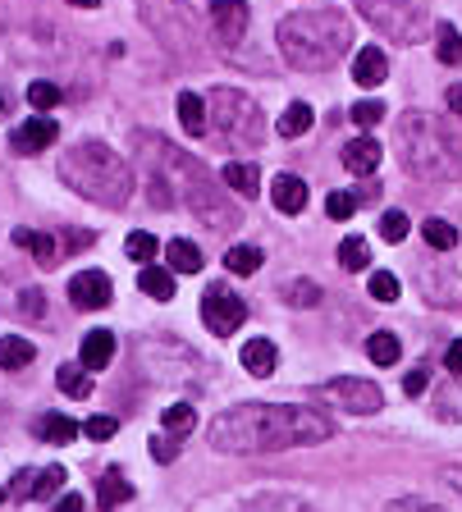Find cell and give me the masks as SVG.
<instances>
[{
	"mask_svg": "<svg viewBox=\"0 0 462 512\" xmlns=\"http://www.w3.org/2000/svg\"><path fill=\"white\" fill-rule=\"evenodd\" d=\"M138 288L147 293L151 302H170L174 298V270H161V266H142L138 275Z\"/></svg>",
	"mask_w": 462,
	"mask_h": 512,
	"instance_id": "obj_28",
	"label": "cell"
},
{
	"mask_svg": "<svg viewBox=\"0 0 462 512\" xmlns=\"http://www.w3.org/2000/svg\"><path fill=\"white\" fill-rule=\"evenodd\" d=\"M225 266L234 270V275H257V270H261V252H257V247H248V243H238V247H229V252H225Z\"/></svg>",
	"mask_w": 462,
	"mask_h": 512,
	"instance_id": "obj_34",
	"label": "cell"
},
{
	"mask_svg": "<svg viewBox=\"0 0 462 512\" xmlns=\"http://www.w3.org/2000/svg\"><path fill=\"white\" fill-rule=\"evenodd\" d=\"M0 503H5V490H0Z\"/></svg>",
	"mask_w": 462,
	"mask_h": 512,
	"instance_id": "obj_61",
	"label": "cell"
},
{
	"mask_svg": "<svg viewBox=\"0 0 462 512\" xmlns=\"http://www.w3.org/2000/svg\"><path fill=\"white\" fill-rule=\"evenodd\" d=\"M142 156H151V165L165 174H174V188H179V202L193 211V220H202L215 234H234L243 215L238 206L225 197V179H215L197 156H183L179 147H170L165 138H142Z\"/></svg>",
	"mask_w": 462,
	"mask_h": 512,
	"instance_id": "obj_2",
	"label": "cell"
},
{
	"mask_svg": "<svg viewBox=\"0 0 462 512\" xmlns=\"http://www.w3.org/2000/svg\"><path fill=\"white\" fill-rule=\"evenodd\" d=\"M55 512H83V494H60V499H55Z\"/></svg>",
	"mask_w": 462,
	"mask_h": 512,
	"instance_id": "obj_54",
	"label": "cell"
},
{
	"mask_svg": "<svg viewBox=\"0 0 462 512\" xmlns=\"http://www.w3.org/2000/svg\"><path fill=\"white\" fill-rule=\"evenodd\" d=\"M28 106L33 110H55L60 106V87L55 83H33L28 87Z\"/></svg>",
	"mask_w": 462,
	"mask_h": 512,
	"instance_id": "obj_42",
	"label": "cell"
},
{
	"mask_svg": "<svg viewBox=\"0 0 462 512\" xmlns=\"http://www.w3.org/2000/svg\"><path fill=\"white\" fill-rule=\"evenodd\" d=\"M444 366H449V375H462V339L449 343V352H444Z\"/></svg>",
	"mask_w": 462,
	"mask_h": 512,
	"instance_id": "obj_53",
	"label": "cell"
},
{
	"mask_svg": "<svg viewBox=\"0 0 462 512\" xmlns=\"http://www.w3.org/2000/svg\"><path fill=\"white\" fill-rule=\"evenodd\" d=\"M151 458H156V462H174V458H179V435H170V430H165V435L151 439Z\"/></svg>",
	"mask_w": 462,
	"mask_h": 512,
	"instance_id": "obj_47",
	"label": "cell"
},
{
	"mask_svg": "<svg viewBox=\"0 0 462 512\" xmlns=\"http://www.w3.org/2000/svg\"><path fill=\"white\" fill-rule=\"evenodd\" d=\"M179 124L183 133H193V138H202V133H211V119H206V101L193 92L179 96Z\"/></svg>",
	"mask_w": 462,
	"mask_h": 512,
	"instance_id": "obj_26",
	"label": "cell"
},
{
	"mask_svg": "<svg viewBox=\"0 0 462 512\" xmlns=\"http://www.w3.org/2000/svg\"><path fill=\"white\" fill-rule=\"evenodd\" d=\"M344 165H348L353 174H362V179H366V174H376V165H380V142H376V138H353V142L344 147Z\"/></svg>",
	"mask_w": 462,
	"mask_h": 512,
	"instance_id": "obj_21",
	"label": "cell"
},
{
	"mask_svg": "<svg viewBox=\"0 0 462 512\" xmlns=\"http://www.w3.org/2000/svg\"><path fill=\"white\" fill-rule=\"evenodd\" d=\"M133 499V485L124 480V471H101L97 476V503H101V512H110V508H119V503H129Z\"/></svg>",
	"mask_w": 462,
	"mask_h": 512,
	"instance_id": "obj_19",
	"label": "cell"
},
{
	"mask_svg": "<svg viewBox=\"0 0 462 512\" xmlns=\"http://www.w3.org/2000/svg\"><path fill=\"white\" fill-rule=\"evenodd\" d=\"M417 288L421 298L430 307H444V311H458L462 307V252H440V256H426L417 266Z\"/></svg>",
	"mask_w": 462,
	"mask_h": 512,
	"instance_id": "obj_9",
	"label": "cell"
},
{
	"mask_svg": "<svg viewBox=\"0 0 462 512\" xmlns=\"http://www.w3.org/2000/svg\"><path fill=\"white\" fill-rule=\"evenodd\" d=\"M325 439H334V421L307 403H238L211 421V448L234 458L284 453V448H307Z\"/></svg>",
	"mask_w": 462,
	"mask_h": 512,
	"instance_id": "obj_1",
	"label": "cell"
},
{
	"mask_svg": "<svg viewBox=\"0 0 462 512\" xmlns=\"http://www.w3.org/2000/svg\"><path fill=\"white\" fill-rule=\"evenodd\" d=\"M275 357H280V352H275V343L270 339H248L243 343V371L257 375V380H266V375L275 371Z\"/></svg>",
	"mask_w": 462,
	"mask_h": 512,
	"instance_id": "obj_23",
	"label": "cell"
},
{
	"mask_svg": "<svg viewBox=\"0 0 462 512\" xmlns=\"http://www.w3.org/2000/svg\"><path fill=\"white\" fill-rule=\"evenodd\" d=\"M316 394L325 398V403L344 407V412L353 416H366L380 407V384L376 380H357V375H339V380H325Z\"/></svg>",
	"mask_w": 462,
	"mask_h": 512,
	"instance_id": "obj_10",
	"label": "cell"
},
{
	"mask_svg": "<svg viewBox=\"0 0 462 512\" xmlns=\"http://www.w3.org/2000/svg\"><path fill=\"white\" fill-rule=\"evenodd\" d=\"M408 229H412V220L403 211H385V215H380V238H385V243H403V238H408Z\"/></svg>",
	"mask_w": 462,
	"mask_h": 512,
	"instance_id": "obj_40",
	"label": "cell"
},
{
	"mask_svg": "<svg viewBox=\"0 0 462 512\" xmlns=\"http://www.w3.org/2000/svg\"><path fill=\"white\" fill-rule=\"evenodd\" d=\"M284 302H289V307H316V302H321V284L293 279V284H284Z\"/></svg>",
	"mask_w": 462,
	"mask_h": 512,
	"instance_id": "obj_38",
	"label": "cell"
},
{
	"mask_svg": "<svg viewBox=\"0 0 462 512\" xmlns=\"http://www.w3.org/2000/svg\"><path fill=\"white\" fill-rule=\"evenodd\" d=\"M211 23H215V37L225 46H238L248 37V23H252V10L248 0H215L211 5Z\"/></svg>",
	"mask_w": 462,
	"mask_h": 512,
	"instance_id": "obj_13",
	"label": "cell"
},
{
	"mask_svg": "<svg viewBox=\"0 0 462 512\" xmlns=\"http://www.w3.org/2000/svg\"><path fill=\"white\" fill-rule=\"evenodd\" d=\"M398 352H403V348H398V334L394 330H376L371 339H366V357H371L376 366H394Z\"/></svg>",
	"mask_w": 462,
	"mask_h": 512,
	"instance_id": "obj_32",
	"label": "cell"
},
{
	"mask_svg": "<svg viewBox=\"0 0 462 512\" xmlns=\"http://www.w3.org/2000/svg\"><path fill=\"white\" fill-rule=\"evenodd\" d=\"M92 243V234H74V229H65V247H87Z\"/></svg>",
	"mask_w": 462,
	"mask_h": 512,
	"instance_id": "obj_57",
	"label": "cell"
},
{
	"mask_svg": "<svg viewBox=\"0 0 462 512\" xmlns=\"http://www.w3.org/2000/svg\"><path fill=\"white\" fill-rule=\"evenodd\" d=\"M357 14H362L376 32L394 37L398 46H412L430 32V19L417 0H357Z\"/></svg>",
	"mask_w": 462,
	"mask_h": 512,
	"instance_id": "obj_8",
	"label": "cell"
},
{
	"mask_svg": "<svg viewBox=\"0 0 462 512\" xmlns=\"http://www.w3.org/2000/svg\"><path fill=\"white\" fill-rule=\"evenodd\" d=\"M348 115H353V124H357V128H376L380 119H385V106H380V101H357V106L348 110Z\"/></svg>",
	"mask_w": 462,
	"mask_h": 512,
	"instance_id": "obj_45",
	"label": "cell"
},
{
	"mask_svg": "<svg viewBox=\"0 0 462 512\" xmlns=\"http://www.w3.org/2000/svg\"><path fill=\"white\" fill-rule=\"evenodd\" d=\"M366 261H371V247H366V238H344L339 243V266L344 270H366Z\"/></svg>",
	"mask_w": 462,
	"mask_h": 512,
	"instance_id": "obj_36",
	"label": "cell"
},
{
	"mask_svg": "<svg viewBox=\"0 0 462 512\" xmlns=\"http://www.w3.org/2000/svg\"><path fill=\"white\" fill-rule=\"evenodd\" d=\"M115 430H119V421H115V416H106V412H101V416H87V421H83V435L97 439V444H101V439H115Z\"/></svg>",
	"mask_w": 462,
	"mask_h": 512,
	"instance_id": "obj_44",
	"label": "cell"
},
{
	"mask_svg": "<svg viewBox=\"0 0 462 512\" xmlns=\"http://www.w3.org/2000/svg\"><path fill=\"white\" fill-rule=\"evenodd\" d=\"M33 435L42 439V444H74V439L83 435V426H78L74 416H65V412H42L33 421Z\"/></svg>",
	"mask_w": 462,
	"mask_h": 512,
	"instance_id": "obj_15",
	"label": "cell"
},
{
	"mask_svg": "<svg viewBox=\"0 0 462 512\" xmlns=\"http://www.w3.org/2000/svg\"><path fill=\"white\" fill-rule=\"evenodd\" d=\"M138 366L151 384H197L202 357L179 339H138Z\"/></svg>",
	"mask_w": 462,
	"mask_h": 512,
	"instance_id": "obj_7",
	"label": "cell"
},
{
	"mask_svg": "<svg viewBox=\"0 0 462 512\" xmlns=\"http://www.w3.org/2000/svg\"><path fill=\"white\" fill-rule=\"evenodd\" d=\"M110 298H115V284H110L106 270H78L69 279V302L78 311H101V307H110Z\"/></svg>",
	"mask_w": 462,
	"mask_h": 512,
	"instance_id": "obj_12",
	"label": "cell"
},
{
	"mask_svg": "<svg viewBox=\"0 0 462 512\" xmlns=\"http://www.w3.org/2000/svg\"><path fill=\"white\" fill-rule=\"evenodd\" d=\"M353 211H357V192H330L325 197V215L330 220H353Z\"/></svg>",
	"mask_w": 462,
	"mask_h": 512,
	"instance_id": "obj_41",
	"label": "cell"
},
{
	"mask_svg": "<svg viewBox=\"0 0 462 512\" xmlns=\"http://www.w3.org/2000/svg\"><path fill=\"white\" fill-rule=\"evenodd\" d=\"M380 197V183H362V188H357V202H376Z\"/></svg>",
	"mask_w": 462,
	"mask_h": 512,
	"instance_id": "obj_56",
	"label": "cell"
},
{
	"mask_svg": "<svg viewBox=\"0 0 462 512\" xmlns=\"http://www.w3.org/2000/svg\"><path fill=\"white\" fill-rule=\"evenodd\" d=\"M55 138H60V124H55L51 115H33L28 124H19L10 133V147L19 151V156H37V151H46Z\"/></svg>",
	"mask_w": 462,
	"mask_h": 512,
	"instance_id": "obj_14",
	"label": "cell"
},
{
	"mask_svg": "<svg viewBox=\"0 0 462 512\" xmlns=\"http://www.w3.org/2000/svg\"><path fill=\"white\" fill-rule=\"evenodd\" d=\"M435 51H440L444 64H462V37L453 23H440V32H435Z\"/></svg>",
	"mask_w": 462,
	"mask_h": 512,
	"instance_id": "obj_37",
	"label": "cell"
},
{
	"mask_svg": "<svg viewBox=\"0 0 462 512\" xmlns=\"http://www.w3.org/2000/svg\"><path fill=\"white\" fill-rule=\"evenodd\" d=\"M421 238H426L430 252H453V247H458V229H453L449 220H440V215L421 224Z\"/></svg>",
	"mask_w": 462,
	"mask_h": 512,
	"instance_id": "obj_31",
	"label": "cell"
},
{
	"mask_svg": "<svg viewBox=\"0 0 462 512\" xmlns=\"http://www.w3.org/2000/svg\"><path fill=\"white\" fill-rule=\"evenodd\" d=\"M115 357V334L110 330H92L83 339V371H106Z\"/></svg>",
	"mask_w": 462,
	"mask_h": 512,
	"instance_id": "obj_22",
	"label": "cell"
},
{
	"mask_svg": "<svg viewBox=\"0 0 462 512\" xmlns=\"http://www.w3.org/2000/svg\"><path fill=\"white\" fill-rule=\"evenodd\" d=\"M0 115H5V96H0Z\"/></svg>",
	"mask_w": 462,
	"mask_h": 512,
	"instance_id": "obj_60",
	"label": "cell"
},
{
	"mask_svg": "<svg viewBox=\"0 0 462 512\" xmlns=\"http://www.w3.org/2000/svg\"><path fill=\"white\" fill-rule=\"evenodd\" d=\"M398 165L421 183H440L453 179L462 170L458 156L449 147V133H444V119L426 115V110H408L398 119Z\"/></svg>",
	"mask_w": 462,
	"mask_h": 512,
	"instance_id": "obj_5",
	"label": "cell"
},
{
	"mask_svg": "<svg viewBox=\"0 0 462 512\" xmlns=\"http://www.w3.org/2000/svg\"><path fill=\"white\" fill-rule=\"evenodd\" d=\"M270 202L280 206L284 215H298L302 206H307V183H302L298 174H280V179L270 183Z\"/></svg>",
	"mask_w": 462,
	"mask_h": 512,
	"instance_id": "obj_18",
	"label": "cell"
},
{
	"mask_svg": "<svg viewBox=\"0 0 462 512\" xmlns=\"http://www.w3.org/2000/svg\"><path fill=\"white\" fill-rule=\"evenodd\" d=\"M37 494V471H19V476H14V485H10V499H33Z\"/></svg>",
	"mask_w": 462,
	"mask_h": 512,
	"instance_id": "obj_48",
	"label": "cell"
},
{
	"mask_svg": "<svg viewBox=\"0 0 462 512\" xmlns=\"http://www.w3.org/2000/svg\"><path fill=\"white\" fill-rule=\"evenodd\" d=\"M156 252H161V243H156V234H147V229H133V234L124 238V256L138 261V266H156Z\"/></svg>",
	"mask_w": 462,
	"mask_h": 512,
	"instance_id": "obj_30",
	"label": "cell"
},
{
	"mask_svg": "<svg viewBox=\"0 0 462 512\" xmlns=\"http://www.w3.org/2000/svg\"><path fill=\"white\" fill-rule=\"evenodd\" d=\"M353 46V23L339 10H302L280 19V51L302 74H325Z\"/></svg>",
	"mask_w": 462,
	"mask_h": 512,
	"instance_id": "obj_3",
	"label": "cell"
},
{
	"mask_svg": "<svg viewBox=\"0 0 462 512\" xmlns=\"http://www.w3.org/2000/svg\"><path fill=\"white\" fill-rule=\"evenodd\" d=\"M14 243L23 247V252H33L37 256V266L42 270H51V266H60V247H55V238L51 234H42V229H14Z\"/></svg>",
	"mask_w": 462,
	"mask_h": 512,
	"instance_id": "obj_17",
	"label": "cell"
},
{
	"mask_svg": "<svg viewBox=\"0 0 462 512\" xmlns=\"http://www.w3.org/2000/svg\"><path fill=\"white\" fill-rule=\"evenodd\" d=\"M60 179L97 206H124L133 197V170L119 151L101 142H78L60 156Z\"/></svg>",
	"mask_w": 462,
	"mask_h": 512,
	"instance_id": "obj_4",
	"label": "cell"
},
{
	"mask_svg": "<svg viewBox=\"0 0 462 512\" xmlns=\"http://www.w3.org/2000/svg\"><path fill=\"white\" fill-rule=\"evenodd\" d=\"M444 101H449V110H453V115H462V83H453Z\"/></svg>",
	"mask_w": 462,
	"mask_h": 512,
	"instance_id": "obj_55",
	"label": "cell"
},
{
	"mask_svg": "<svg viewBox=\"0 0 462 512\" xmlns=\"http://www.w3.org/2000/svg\"><path fill=\"white\" fill-rule=\"evenodd\" d=\"M220 179H225L238 197H257V188H261L257 165H248V160H229L225 170H220Z\"/></svg>",
	"mask_w": 462,
	"mask_h": 512,
	"instance_id": "obj_25",
	"label": "cell"
},
{
	"mask_svg": "<svg viewBox=\"0 0 462 512\" xmlns=\"http://www.w3.org/2000/svg\"><path fill=\"white\" fill-rule=\"evenodd\" d=\"M238 512H316V508L307 499H298V494H257Z\"/></svg>",
	"mask_w": 462,
	"mask_h": 512,
	"instance_id": "obj_27",
	"label": "cell"
},
{
	"mask_svg": "<svg viewBox=\"0 0 462 512\" xmlns=\"http://www.w3.org/2000/svg\"><path fill=\"white\" fill-rule=\"evenodd\" d=\"M37 348L23 334H5L0 339V371H23V366H33Z\"/></svg>",
	"mask_w": 462,
	"mask_h": 512,
	"instance_id": "obj_24",
	"label": "cell"
},
{
	"mask_svg": "<svg viewBox=\"0 0 462 512\" xmlns=\"http://www.w3.org/2000/svg\"><path fill=\"white\" fill-rule=\"evenodd\" d=\"M444 480H449L453 490H458V494H462V467H444Z\"/></svg>",
	"mask_w": 462,
	"mask_h": 512,
	"instance_id": "obj_58",
	"label": "cell"
},
{
	"mask_svg": "<svg viewBox=\"0 0 462 512\" xmlns=\"http://www.w3.org/2000/svg\"><path fill=\"white\" fill-rule=\"evenodd\" d=\"M55 384H60L65 394H74V398L92 394V380H87V371H78V366H60V371H55Z\"/></svg>",
	"mask_w": 462,
	"mask_h": 512,
	"instance_id": "obj_39",
	"label": "cell"
},
{
	"mask_svg": "<svg viewBox=\"0 0 462 512\" xmlns=\"http://www.w3.org/2000/svg\"><path fill=\"white\" fill-rule=\"evenodd\" d=\"M385 512H444L440 503H426V499H394Z\"/></svg>",
	"mask_w": 462,
	"mask_h": 512,
	"instance_id": "obj_50",
	"label": "cell"
},
{
	"mask_svg": "<svg viewBox=\"0 0 462 512\" xmlns=\"http://www.w3.org/2000/svg\"><path fill=\"white\" fill-rule=\"evenodd\" d=\"M444 133H449V147H453V156H458V165H462V115L444 119Z\"/></svg>",
	"mask_w": 462,
	"mask_h": 512,
	"instance_id": "obj_52",
	"label": "cell"
},
{
	"mask_svg": "<svg viewBox=\"0 0 462 512\" xmlns=\"http://www.w3.org/2000/svg\"><path fill=\"white\" fill-rule=\"evenodd\" d=\"M312 119L316 115H312V106H307V101H293V106L280 115V124H275V128H280V138H302V133L312 128Z\"/></svg>",
	"mask_w": 462,
	"mask_h": 512,
	"instance_id": "obj_33",
	"label": "cell"
},
{
	"mask_svg": "<svg viewBox=\"0 0 462 512\" xmlns=\"http://www.w3.org/2000/svg\"><path fill=\"white\" fill-rule=\"evenodd\" d=\"M426 384H430V371L426 366H417V371H408V380H403V394H426Z\"/></svg>",
	"mask_w": 462,
	"mask_h": 512,
	"instance_id": "obj_51",
	"label": "cell"
},
{
	"mask_svg": "<svg viewBox=\"0 0 462 512\" xmlns=\"http://www.w3.org/2000/svg\"><path fill=\"white\" fill-rule=\"evenodd\" d=\"M389 78V60L380 46H366V51H357L353 60V83L357 87H380Z\"/></svg>",
	"mask_w": 462,
	"mask_h": 512,
	"instance_id": "obj_16",
	"label": "cell"
},
{
	"mask_svg": "<svg viewBox=\"0 0 462 512\" xmlns=\"http://www.w3.org/2000/svg\"><path fill=\"white\" fill-rule=\"evenodd\" d=\"M202 320H206V330L225 339V334L243 330V320H248V302L238 298V293H229V288L211 284L202 293Z\"/></svg>",
	"mask_w": 462,
	"mask_h": 512,
	"instance_id": "obj_11",
	"label": "cell"
},
{
	"mask_svg": "<svg viewBox=\"0 0 462 512\" xmlns=\"http://www.w3.org/2000/svg\"><path fill=\"white\" fill-rule=\"evenodd\" d=\"M206 119H211L215 133L225 142H234V147H261L266 124H261V110L248 92H238V87H215V92L206 96Z\"/></svg>",
	"mask_w": 462,
	"mask_h": 512,
	"instance_id": "obj_6",
	"label": "cell"
},
{
	"mask_svg": "<svg viewBox=\"0 0 462 512\" xmlns=\"http://www.w3.org/2000/svg\"><path fill=\"white\" fill-rule=\"evenodd\" d=\"M371 298L376 302H394L398 298V279L389 275V270H376V275H371Z\"/></svg>",
	"mask_w": 462,
	"mask_h": 512,
	"instance_id": "obj_46",
	"label": "cell"
},
{
	"mask_svg": "<svg viewBox=\"0 0 462 512\" xmlns=\"http://www.w3.org/2000/svg\"><path fill=\"white\" fill-rule=\"evenodd\" d=\"M69 5H78V10H97L101 0H69Z\"/></svg>",
	"mask_w": 462,
	"mask_h": 512,
	"instance_id": "obj_59",
	"label": "cell"
},
{
	"mask_svg": "<svg viewBox=\"0 0 462 512\" xmlns=\"http://www.w3.org/2000/svg\"><path fill=\"white\" fill-rule=\"evenodd\" d=\"M19 311H23V316H46V298H42V293H33V288H23V293H19Z\"/></svg>",
	"mask_w": 462,
	"mask_h": 512,
	"instance_id": "obj_49",
	"label": "cell"
},
{
	"mask_svg": "<svg viewBox=\"0 0 462 512\" xmlns=\"http://www.w3.org/2000/svg\"><path fill=\"white\" fill-rule=\"evenodd\" d=\"M165 256H170V270H174V275H197V270L206 266L202 247L188 243V238H170V243H165Z\"/></svg>",
	"mask_w": 462,
	"mask_h": 512,
	"instance_id": "obj_20",
	"label": "cell"
},
{
	"mask_svg": "<svg viewBox=\"0 0 462 512\" xmlns=\"http://www.w3.org/2000/svg\"><path fill=\"white\" fill-rule=\"evenodd\" d=\"M165 430H170V435H193V426H197V412H193V403H174V407H165Z\"/></svg>",
	"mask_w": 462,
	"mask_h": 512,
	"instance_id": "obj_35",
	"label": "cell"
},
{
	"mask_svg": "<svg viewBox=\"0 0 462 512\" xmlns=\"http://www.w3.org/2000/svg\"><path fill=\"white\" fill-rule=\"evenodd\" d=\"M65 476H69L65 467H42V471H37V494H33V499H51V494L65 485Z\"/></svg>",
	"mask_w": 462,
	"mask_h": 512,
	"instance_id": "obj_43",
	"label": "cell"
},
{
	"mask_svg": "<svg viewBox=\"0 0 462 512\" xmlns=\"http://www.w3.org/2000/svg\"><path fill=\"white\" fill-rule=\"evenodd\" d=\"M435 416L440 421H462V375H453L435 389Z\"/></svg>",
	"mask_w": 462,
	"mask_h": 512,
	"instance_id": "obj_29",
	"label": "cell"
}]
</instances>
